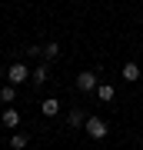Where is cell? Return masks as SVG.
<instances>
[{
  "instance_id": "4",
  "label": "cell",
  "mask_w": 143,
  "mask_h": 150,
  "mask_svg": "<svg viewBox=\"0 0 143 150\" xmlns=\"http://www.w3.org/2000/svg\"><path fill=\"white\" fill-rule=\"evenodd\" d=\"M47 80H50V64H37V67L30 70V83H37V87H43Z\"/></svg>"
},
{
  "instance_id": "5",
  "label": "cell",
  "mask_w": 143,
  "mask_h": 150,
  "mask_svg": "<svg viewBox=\"0 0 143 150\" xmlns=\"http://www.w3.org/2000/svg\"><path fill=\"white\" fill-rule=\"evenodd\" d=\"M0 120H4V127H7V130H17V127H20V110L7 107L4 113H0Z\"/></svg>"
},
{
  "instance_id": "3",
  "label": "cell",
  "mask_w": 143,
  "mask_h": 150,
  "mask_svg": "<svg viewBox=\"0 0 143 150\" xmlns=\"http://www.w3.org/2000/svg\"><path fill=\"white\" fill-rule=\"evenodd\" d=\"M7 77H10V83H23V80H30V67L27 64H10V70H7Z\"/></svg>"
},
{
  "instance_id": "12",
  "label": "cell",
  "mask_w": 143,
  "mask_h": 150,
  "mask_svg": "<svg viewBox=\"0 0 143 150\" xmlns=\"http://www.w3.org/2000/svg\"><path fill=\"white\" fill-rule=\"evenodd\" d=\"M13 97H17V87L13 83H7L4 90H0V100H4V103H13Z\"/></svg>"
},
{
  "instance_id": "9",
  "label": "cell",
  "mask_w": 143,
  "mask_h": 150,
  "mask_svg": "<svg viewBox=\"0 0 143 150\" xmlns=\"http://www.w3.org/2000/svg\"><path fill=\"white\" fill-rule=\"evenodd\" d=\"M67 123H70V127H83V123H87V113L80 110V107H73V110L67 113Z\"/></svg>"
},
{
  "instance_id": "6",
  "label": "cell",
  "mask_w": 143,
  "mask_h": 150,
  "mask_svg": "<svg viewBox=\"0 0 143 150\" xmlns=\"http://www.w3.org/2000/svg\"><path fill=\"white\" fill-rule=\"evenodd\" d=\"M120 77H123L127 83H137V80H140V64H133V60H130V64H123Z\"/></svg>"
},
{
  "instance_id": "11",
  "label": "cell",
  "mask_w": 143,
  "mask_h": 150,
  "mask_svg": "<svg viewBox=\"0 0 143 150\" xmlns=\"http://www.w3.org/2000/svg\"><path fill=\"white\" fill-rule=\"evenodd\" d=\"M97 97H100L103 103H110V100H113V87H110V83H100V87H97Z\"/></svg>"
},
{
  "instance_id": "1",
  "label": "cell",
  "mask_w": 143,
  "mask_h": 150,
  "mask_svg": "<svg viewBox=\"0 0 143 150\" xmlns=\"http://www.w3.org/2000/svg\"><path fill=\"white\" fill-rule=\"evenodd\" d=\"M97 87H100L97 70H83V74H77V90H80V93H93Z\"/></svg>"
},
{
  "instance_id": "7",
  "label": "cell",
  "mask_w": 143,
  "mask_h": 150,
  "mask_svg": "<svg viewBox=\"0 0 143 150\" xmlns=\"http://www.w3.org/2000/svg\"><path fill=\"white\" fill-rule=\"evenodd\" d=\"M40 110H43V117H57L60 113V100L57 97H47V100H40Z\"/></svg>"
},
{
  "instance_id": "8",
  "label": "cell",
  "mask_w": 143,
  "mask_h": 150,
  "mask_svg": "<svg viewBox=\"0 0 143 150\" xmlns=\"http://www.w3.org/2000/svg\"><path fill=\"white\" fill-rule=\"evenodd\" d=\"M40 57H43V60H57V57H60V43H53V40L43 43V47H40Z\"/></svg>"
},
{
  "instance_id": "2",
  "label": "cell",
  "mask_w": 143,
  "mask_h": 150,
  "mask_svg": "<svg viewBox=\"0 0 143 150\" xmlns=\"http://www.w3.org/2000/svg\"><path fill=\"white\" fill-rule=\"evenodd\" d=\"M83 130H87V134H90L93 140H103L106 134H110V127H106V120H100V117H87Z\"/></svg>"
},
{
  "instance_id": "10",
  "label": "cell",
  "mask_w": 143,
  "mask_h": 150,
  "mask_svg": "<svg viewBox=\"0 0 143 150\" xmlns=\"http://www.w3.org/2000/svg\"><path fill=\"white\" fill-rule=\"evenodd\" d=\"M27 134H10V150H27Z\"/></svg>"
}]
</instances>
